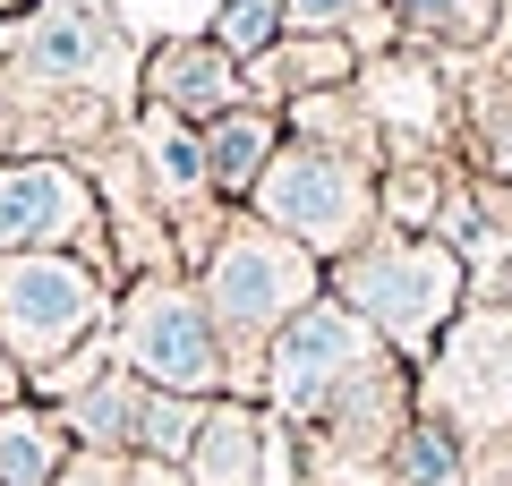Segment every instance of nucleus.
Instances as JSON below:
<instances>
[{"label":"nucleus","mask_w":512,"mask_h":486,"mask_svg":"<svg viewBox=\"0 0 512 486\" xmlns=\"http://www.w3.org/2000/svg\"><path fill=\"white\" fill-rule=\"evenodd\" d=\"M94 324H103V282H94L86 265H69V256H52V248L0 265V333H9V350L60 359V350L86 342Z\"/></svg>","instance_id":"obj_1"},{"label":"nucleus","mask_w":512,"mask_h":486,"mask_svg":"<svg viewBox=\"0 0 512 486\" xmlns=\"http://www.w3.org/2000/svg\"><path fill=\"white\" fill-rule=\"evenodd\" d=\"M120 350H128V367L146 384H163V393H205V384L222 376L214 316H205L180 282H146L120 307Z\"/></svg>","instance_id":"obj_2"},{"label":"nucleus","mask_w":512,"mask_h":486,"mask_svg":"<svg viewBox=\"0 0 512 486\" xmlns=\"http://www.w3.org/2000/svg\"><path fill=\"white\" fill-rule=\"evenodd\" d=\"M256 214L274 222V231L308 239V248H350L359 222H367V180L350 171L342 154L299 145V154L265 162V180H256Z\"/></svg>","instance_id":"obj_3"},{"label":"nucleus","mask_w":512,"mask_h":486,"mask_svg":"<svg viewBox=\"0 0 512 486\" xmlns=\"http://www.w3.org/2000/svg\"><path fill=\"white\" fill-rule=\"evenodd\" d=\"M350 299H359L367 324H384L393 342L419 350L444 324V307L461 299V265L436 248V239H393V248H376L359 273H350Z\"/></svg>","instance_id":"obj_4"},{"label":"nucleus","mask_w":512,"mask_h":486,"mask_svg":"<svg viewBox=\"0 0 512 486\" xmlns=\"http://www.w3.org/2000/svg\"><path fill=\"white\" fill-rule=\"evenodd\" d=\"M316 290V265L299 248H282V239L248 231L231 239V248L214 256V273H205V299H214L222 324H239V333H265V324H282L299 299Z\"/></svg>","instance_id":"obj_5"},{"label":"nucleus","mask_w":512,"mask_h":486,"mask_svg":"<svg viewBox=\"0 0 512 486\" xmlns=\"http://www.w3.org/2000/svg\"><path fill=\"white\" fill-rule=\"evenodd\" d=\"M359 359H367V324L350 316V307H308V316L274 342V393H282V410L316 418L333 401V384H342Z\"/></svg>","instance_id":"obj_6"},{"label":"nucleus","mask_w":512,"mask_h":486,"mask_svg":"<svg viewBox=\"0 0 512 486\" xmlns=\"http://www.w3.org/2000/svg\"><path fill=\"white\" fill-rule=\"evenodd\" d=\"M94 222V197L69 162H9L0 171V256H35L52 239H77Z\"/></svg>","instance_id":"obj_7"},{"label":"nucleus","mask_w":512,"mask_h":486,"mask_svg":"<svg viewBox=\"0 0 512 486\" xmlns=\"http://www.w3.org/2000/svg\"><path fill=\"white\" fill-rule=\"evenodd\" d=\"M146 94H154V111H171V120H188V128H197V120H231L239 69H231L222 43H163Z\"/></svg>","instance_id":"obj_8"},{"label":"nucleus","mask_w":512,"mask_h":486,"mask_svg":"<svg viewBox=\"0 0 512 486\" xmlns=\"http://www.w3.org/2000/svg\"><path fill=\"white\" fill-rule=\"evenodd\" d=\"M265 162H274V120H265V111H231V120H214V137H205V171H214V188L256 197Z\"/></svg>","instance_id":"obj_9"},{"label":"nucleus","mask_w":512,"mask_h":486,"mask_svg":"<svg viewBox=\"0 0 512 486\" xmlns=\"http://www.w3.org/2000/svg\"><path fill=\"white\" fill-rule=\"evenodd\" d=\"M188 469H197L205 486H248L256 478V418L248 410H214L197 427V444H188Z\"/></svg>","instance_id":"obj_10"},{"label":"nucleus","mask_w":512,"mask_h":486,"mask_svg":"<svg viewBox=\"0 0 512 486\" xmlns=\"http://www.w3.org/2000/svg\"><path fill=\"white\" fill-rule=\"evenodd\" d=\"M60 478V435L35 410H0V486H52Z\"/></svg>","instance_id":"obj_11"},{"label":"nucleus","mask_w":512,"mask_h":486,"mask_svg":"<svg viewBox=\"0 0 512 486\" xmlns=\"http://www.w3.org/2000/svg\"><path fill=\"white\" fill-rule=\"evenodd\" d=\"M146 154H154V180H163L171 197L214 188V171H205V137L188 120H171V111H154V120H146Z\"/></svg>","instance_id":"obj_12"},{"label":"nucleus","mask_w":512,"mask_h":486,"mask_svg":"<svg viewBox=\"0 0 512 486\" xmlns=\"http://www.w3.org/2000/svg\"><path fill=\"white\" fill-rule=\"evenodd\" d=\"M146 410L154 401L137 393V384L111 376V384H94V393L77 401V435H94V444H146Z\"/></svg>","instance_id":"obj_13"},{"label":"nucleus","mask_w":512,"mask_h":486,"mask_svg":"<svg viewBox=\"0 0 512 486\" xmlns=\"http://www.w3.org/2000/svg\"><path fill=\"white\" fill-rule=\"evenodd\" d=\"M282 35H291V0H222V18H214V43L231 60H265Z\"/></svg>","instance_id":"obj_14"},{"label":"nucleus","mask_w":512,"mask_h":486,"mask_svg":"<svg viewBox=\"0 0 512 486\" xmlns=\"http://www.w3.org/2000/svg\"><path fill=\"white\" fill-rule=\"evenodd\" d=\"M495 9H504V0H393V18L419 26V35H436V43H487Z\"/></svg>","instance_id":"obj_15"},{"label":"nucleus","mask_w":512,"mask_h":486,"mask_svg":"<svg viewBox=\"0 0 512 486\" xmlns=\"http://www.w3.org/2000/svg\"><path fill=\"white\" fill-rule=\"evenodd\" d=\"M26 60H35L43 77H86V69H94V26H77V18H43L35 35H26Z\"/></svg>","instance_id":"obj_16"},{"label":"nucleus","mask_w":512,"mask_h":486,"mask_svg":"<svg viewBox=\"0 0 512 486\" xmlns=\"http://www.w3.org/2000/svg\"><path fill=\"white\" fill-rule=\"evenodd\" d=\"M256 69H282V86H308V94H316L325 77H342V69H350V52H342V43H291V52H282V43H274Z\"/></svg>","instance_id":"obj_17"},{"label":"nucleus","mask_w":512,"mask_h":486,"mask_svg":"<svg viewBox=\"0 0 512 486\" xmlns=\"http://www.w3.org/2000/svg\"><path fill=\"white\" fill-rule=\"evenodd\" d=\"M393 469H402V486H444V478H453V435H444V427H410Z\"/></svg>","instance_id":"obj_18"},{"label":"nucleus","mask_w":512,"mask_h":486,"mask_svg":"<svg viewBox=\"0 0 512 486\" xmlns=\"http://www.w3.org/2000/svg\"><path fill=\"white\" fill-rule=\"evenodd\" d=\"M342 9H359V0H291V18H299V26H333Z\"/></svg>","instance_id":"obj_19"},{"label":"nucleus","mask_w":512,"mask_h":486,"mask_svg":"<svg viewBox=\"0 0 512 486\" xmlns=\"http://www.w3.org/2000/svg\"><path fill=\"white\" fill-rule=\"evenodd\" d=\"M0 410H18V367H9V350H0Z\"/></svg>","instance_id":"obj_20"},{"label":"nucleus","mask_w":512,"mask_h":486,"mask_svg":"<svg viewBox=\"0 0 512 486\" xmlns=\"http://www.w3.org/2000/svg\"><path fill=\"white\" fill-rule=\"evenodd\" d=\"M504 299H512V265H504Z\"/></svg>","instance_id":"obj_21"},{"label":"nucleus","mask_w":512,"mask_h":486,"mask_svg":"<svg viewBox=\"0 0 512 486\" xmlns=\"http://www.w3.org/2000/svg\"><path fill=\"white\" fill-rule=\"evenodd\" d=\"M0 9H18V0H0Z\"/></svg>","instance_id":"obj_22"}]
</instances>
